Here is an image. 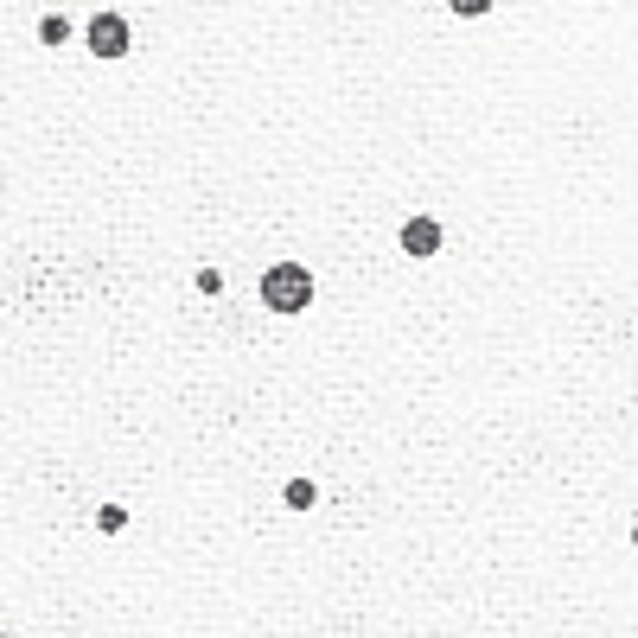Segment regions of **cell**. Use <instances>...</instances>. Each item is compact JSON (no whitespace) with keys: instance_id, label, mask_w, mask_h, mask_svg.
<instances>
[{"instance_id":"cell-1","label":"cell","mask_w":638,"mask_h":638,"mask_svg":"<svg viewBox=\"0 0 638 638\" xmlns=\"http://www.w3.org/2000/svg\"><path fill=\"white\" fill-rule=\"evenodd\" d=\"M262 300H269L275 313H300V307L313 300V275H307L300 262H275V269L262 275Z\"/></svg>"},{"instance_id":"cell-2","label":"cell","mask_w":638,"mask_h":638,"mask_svg":"<svg viewBox=\"0 0 638 638\" xmlns=\"http://www.w3.org/2000/svg\"><path fill=\"white\" fill-rule=\"evenodd\" d=\"M90 52L96 58H122L128 52V20L122 14H96L90 20Z\"/></svg>"},{"instance_id":"cell-3","label":"cell","mask_w":638,"mask_h":638,"mask_svg":"<svg viewBox=\"0 0 638 638\" xmlns=\"http://www.w3.org/2000/svg\"><path fill=\"white\" fill-rule=\"evenodd\" d=\"M441 243H447V231H441L435 218H408V224H402V250H408V256H435Z\"/></svg>"},{"instance_id":"cell-4","label":"cell","mask_w":638,"mask_h":638,"mask_svg":"<svg viewBox=\"0 0 638 638\" xmlns=\"http://www.w3.org/2000/svg\"><path fill=\"white\" fill-rule=\"evenodd\" d=\"M281 498H288L294 511H313V505H319V492H313L307 479H288V492H281Z\"/></svg>"},{"instance_id":"cell-5","label":"cell","mask_w":638,"mask_h":638,"mask_svg":"<svg viewBox=\"0 0 638 638\" xmlns=\"http://www.w3.org/2000/svg\"><path fill=\"white\" fill-rule=\"evenodd\" d=\"M39 39H45V45H64V39H71V20H64V14H52V20L39 26Z\"/></svg>"}]
</instances>
